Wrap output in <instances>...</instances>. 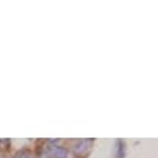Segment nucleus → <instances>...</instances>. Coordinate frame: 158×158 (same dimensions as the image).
Returning <instances> with one entry per match:
<instances>
[{"label":"nucleus","mask_w":158,"mask_h":158,"mask_svg":"<svg viewBox=\"0 0 158 158\" xmlns=\"http://www.w3.org/2000/svg\"><path fill=\"white\" fill-rule=\"evenodd\" d=\"M90 144H91L90 139H81V141H78V142L74 145V151H76V154H83L84 151L89 149Z\"/></svg>","instance_id":"2"},{"label":"nucleus","mask_w":158,"mask_h":158,"mask_svg":"<svg viewBox=\"0 0 158 158\" xmlns=\"http://www.w3.org/2000/svg\"><path fill=\"white\" fill-rule=\"evenodd\" d=\"M16 158H32V157H31V154H29V152H26V151H22V152L18 154V157H16Z\"/></svg>","instance_id":"3"},{"label":"nucleus","mask_w":158,"mask_h":158,"mask_svg":"<svg viewBox=\"0 0 158 158\" xmlns=\"http://www.w3.org/2000/svg\"><path fill=\"white\" fill-rule=\"evenodd\" d=\"M122 157H123V144L119 142V157L118 158H122Z\"/></svg>","instance_id":"4"},{"label":"nucleus","mask_w":158,"mask_h":158,"mask_svg":"<svg viewBox=\"0 0 158 158\" xmlns=\"http://www.w3.org/2000/svg\"><path fill=\"white\" fill-rule=\"evenodd\" d=\"M49 155L52 158H68L67 149L61 148V147H51L49 148Z\"/></svg>","instance_id":"1"}]
</instances>
